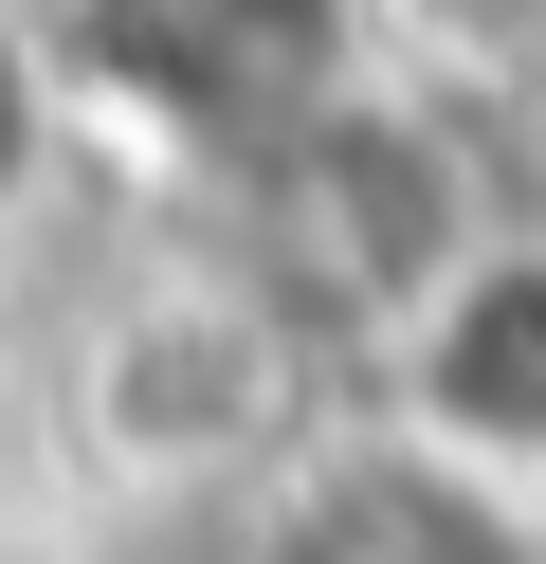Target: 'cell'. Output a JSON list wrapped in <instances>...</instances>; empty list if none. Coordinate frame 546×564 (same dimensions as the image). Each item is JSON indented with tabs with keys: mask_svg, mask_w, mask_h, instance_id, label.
Masks as SVG:
<instances>
[{
	"mask_svg": "<svg viewBox=\"0 0 546 564\" xmlns=\"http://www.w3.org/2000/svg\"><path fill=\"white\" fill-rule=\"evenodd\" d=\"M492 237L510 219H492L473 128L437 110V91H400V74L328 91L310 128H274L255 164H218V273H237L255 310H291L328 365H383Z\"/></svg>",
	"mask_w": 546,
	"mask_h": 564,
	"instance_id": "6da1fadb",
	"label": "cell"
},
{
	"mask_svg": "<svg viewBox=\"0 0 546 564\" xmlns=\"http://www.w3.org/2000/svg\"><path fill=\"white\" fill-rule=\"evenodd\" d=\"M36 19V74H55L73 128L182 164H255L274 128H310L328 91L383 74V0H19Z\"/></svg>",
	"mask_w": 546,
	"mask_h": 564,
	"instance_id": "7a4b0ae2",
	"label": "cell"
},
{
	"mask_svg": "<svg viewBox=\"0 0 546 564\" xmlns=\"http://www.w3.org/2000/svg\"><path fill=\"white\" fill-rule=\"evenodd\" d=\"M328 401V346L291 310H255L237 273H146L92 346H73V437L109 474H274Z\"/></svg>",
	"mask_w": 546,
	"mask_h": 564,
	"instance_id": "3957f363",
	"label": "cell"
},
{
	"mask_svg": "<svg viewBox=\"0 0 546 564\" xmlns=\"http://www.w3.org/2000/svg\"><path fill=\"white\" fill-rule=\"evenodd\" d=\"M255 564H546V510L473 455H437L419 419H364V437H291Z\"/></svg>",
	"mask_w": 546,
	"mask_h": 564,
	"instance_id": "277c9868",
	"label": "cell"
},
{
	"mask_svg": "<svg viewBox=\"0 0 546 564\" xmlns=\"http://www.w3.org/2000/svg\"><path fill=\"white\" fill-rule=\"evenodd\" d=\"M383 382H400V419H419L437 455H473V474H510L546 510V256L528 237H492V256L383 346Z\"/></svg>",
	"mask_w": 546,
	"mask_h": 564,
	"instance_id": "5b68a950",
	"label": "cell"
},
{
	"mask_svg": "<svg viewBox=\"0 0 546 564\" xmlns=\"http://www.w3.org/2000/svg\"><path fill=\"white\" fill-rule=\"evenodd\" d=\"M55 74H36V19H19V0H0V219H19V200H36V164H55Z\"/></svg>",
	"mask_w": 546,
	"mask_h": 564,
	"instance_id": "8992f818",
	"label": "cell"
},
{
	"mask_svg": "<svg viewBox=\"0 0 546 564\" xmlns=\"http://www.w3.org/2000/svg\"><path fill=\"white\" fill-rule=\"evenodd\" d=\"M383 19H419V37H473V55H510L546 19V0H383Z\"/></svg>",
	"mask_w": 546,
	"mask_h": 564,
	"instance_id": "52a82bcc",
	"label": "cell"
}]
</instances>
